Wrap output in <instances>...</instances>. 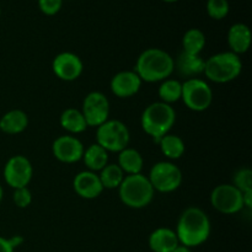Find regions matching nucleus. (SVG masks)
I'll return each instance as SVG.
<instances>
[{"instance_id": "27", "label": "nucleus", "mask_w": 252, "mask_h": 252, "mask_svg": "<svg viewBox=\"0 0 252 252\" xmlns=\"http://www.w3.org/2000/svg\"><path fill=\"white\" fill-rule=\"evenodd\" d=\"M229 6L228 0H208L207 1V12L209 17L214 20H223L228 16Z\"/></svg>"}, {"instance_id": "3", "label": "nucleus", "mask_w": 252, "mask_h": 252, "mask_svg": "<svg viewBox=\"0 0 252 252\" xmlns=\"http://www.w3.org/2000/svg\"><path fill=\"white\" fill-rule=\"evenodd\" d=\"M176 112L174 107L165 102H154L148 106L142 115V128L148 135L159 143L164 135L174 127Z\"/></svg>"}, {"instance_id": "33", "label": "nucleus", "mask_w": 252, "mask_h": 252, "mask_svg": "<svg viewBox=\"0 0 252 252\" xmlns=\"http://www.w3.org/2000/svg\"><path fill=\"white\" fill-rule=\"evenodd\" d=\"M9 241H10V244L12 245V248L15 249V248H17V246H20L22 243H24V238H22V236H20V235H16V236H14V238L9 239Z\"/></svg>"}, {"instance_id": "7", "label": "nucleus", "mask_w": 252, "mask_h": 252, "mask_svg": "<svg viewBox=\"0 0 252 252\" xmlns=\"http://www.w3.org/2000/svg\"><path fill=\"white\" fill-rule=\"evenodd\" d=\"M185 105L192 111L202 112L209 108L213 101V91L206 81L198 78L187 79L182 84V96Z\"/></svg>"}, {"instance_id": "22", "label": "nucleus", "mask_w": 252, "mask_h": 252, "mask_svg": "<svg viewBox=\"0 0 252 252\" xmlns=\"http://www.w3.org/2000/svg\"><path fill=\"white\" fill-rule=\"evenodd\" d=\"M61 126L68 132L78 134L85 132L88 125L81 111L75 108H68L61 115Z\"/></svg>"}, {"instance_id": "6", "label": "nucleus", "mask_w": 252, "mask_h": 252, "mask_svg": "<svg viewBox=\"0 0 252 252\" xmlns=\"http://www.w3.org/2000/svg\"><path fill=\"white\" fill-rule=\"evenodd\" d=\"M96 139H97L96 144L102 147L107 153H120L129 144V129L121 121L107 120L97 127Z\"/></svg>"}, {"instance_id": "17", "label": "nucleus", "mask_w": 252, "mask_h": 252, "mask_svg": "<svg viewBox=\"0 0 252 252\" xmlns=\"http://www.w3.org/2000/svg\"><path fill=\"white\" fill-rule=\"evenodd\" d=\"M180 245L176 233L169 228H159L149 236V248L154 252H171Z\"/></svg>"}, {"instance_id": "5", "label": "nucleus", "mask_w": 252, "mask_h": 252, "mask_svg": "<svg viewBox=\"0 0 252 252\" xmlns=\"http://www.w3.org/2000/svg\"><path fill=\"white\" fill-rule=\"evenodd\" d=\"M243 70V62L233 52H223L212 56L204 64V75L209 80L225 84L238 78Z\"/></svg>"}, {"instance_id": "16", "label": "nucleus", "mask_w": 252, "mask_h": 252, "mask_svg": "<svg viewBox=\"0 0 252 252\" xmlns=\"http://www.w3.org/2000/svg\"><path fill=\"white\" fill-rule=\"evenodd\" d=\"M251 30L245 24H235L229 29L228 43L231 52L235 54H243L249 51L251 46Z\"/></svg>"}, {"instance_id": "30", "label": "nucleus", "mask_w": 252, "mask_h": 252, "mask_svg": "<svg viewBox=\"0 0 252 252\" xmlns=\"http://www.w3.org/2000/svg\"><path fill=\"white\" fill-rule=\"evenodd\" d=\"M14 202L19 208H27L32 202V194L27 187L16 189L14 192Z\"/></svg>"}, {"instance_id": "29", "label": "nucleus", "mask_w": 252, "mask_h": 252, "mask_svg": "<svg viewBox=\"0 0 252 252\" xmlns=\"http://www.w3.org/2000/svg\"><path fill=\"white\" fill-rule=\"evenodd\" d=\"M63 5V0H38L39 10L47 16L58 14Z\"/></svg>"}, {"instance_id": "12", "label": "nucleus", "mask_w": 252, "mask_h": 252, "mask_svg": "<svg viewBox=\"0 0 252 252\" xmlns=\"http://www.w3.org/2000/svg\"><path fill=\"white\" fill-rule=\"evenodd\" d=\"M52 152L56 159L65 164H73L83 159L85 149L78 138L71 135H62L57 138L52 145Z\"/></svg>"}, {"instance_id": "34", "label": "nucleus", "mask_w": 252, "mask_h": 252, "mask_svg": "<svg viewBox=\"0 0 252 252\" xmlns=\"http://www.w3.org/2000/svg\"><path fill=\"white\" fill-rule=\"evenodd\" d=\"M171 252H191V250H189V248H186V246L179 245L174 251H171Z\"/></svg>"}, {"instance_id": "32", "label": "nucleus", "mask_w": 252, "mask_h": 252, "mask_svg": "<svg viewBox=\"0 0 252 252\" xmlns=\"http://www.w3.org/2000/svg\"><path fill=\"white\" fill-rule=\"evenodd\" d=\"M243 201H244V207H248L249 209L252 208V191L244 192Z\"/></svg>"}, {"instance_id": "37", "label": "nucleus", "mask_w": 252, "mask_h": 252, "mask_svg": "<svg viewBox=\"0 0 252 252\" xmlns=\"http://www.w3.org/2000/svg\"><path fill=\"white\" fill-rule=\"evenodd\" d=\"M0 15H1V9H0Z\"/></svg>"}, {"instance_id": "13", "label": "nucleus", "mask_w": 252, "mask_h": 252, "mask_svg": "<svg viewBox=\"0 0 252 252\" xmlns=\"http://www.w3.org/2000/svg\"><path fill=\"white\" fill-rule=\"evenodd\" d=\"M52 69L61 80L73 81L81 75L84 65L81 59L76 54L71 52H63L54 58Z\"/></svg>"}, {"instance_id": "26", "label": "nucleus", "mask_w": 252, "mask_h": 252, "mask_svg": "<svg viewBox=\"0 0 252 252\" xmlns=\"http://www.w3.org/2000/svg\"><path fill=\"white\" fill-rule=\"evenodd\" d=\"M158 94H159V97L161 98V102L167 103V105L174 103L176 101L181 100L182 84L179 80L166 79L160 85Z\"/></svg>"}, {"instance_id": "1", "label": "nucleus", "mask_w": 252, "mask_h": 252, "mask_svg": "<svg viewBox=\"0 0 252 252\" xmlns=\"http://www.w3.org/2000/svg\"><path fill=\"white\" fill-rule=\"evenodd\" d=\"M175 233L182 245L196 248L206 243L211 235V220L201 208L189 207L180 217Z\"/></svg>"}, {"instance_id": "36", "label": "nucleus", "mask_w": 252, "mask_h": 252, "mask_svg": "<svg viewBox=\"0 0 252 252\" xmlns=\"http://www.w3.org/2000/svg\"><path fill=\"white\" fill-rule=\"evenodd\" d=\"M1 199H2V189L1 186H0V202H1Z\"/></svg>"}, {"instance_id": "20", "label": "nucleus", "mask_w": 252, "mask_h": 252, "mask_svg": "<svg viewBox=\"0 0 252 252\" xmlns=\"http://www.w3.org/2000/svg\"><path fill=\"white\" fill-rule=\"evenodd\" d=\"M144 165L142 154L132 148H126L118 155V166L127 175L140 174Z\"/></svg>"}, {"instance_id": "24", "label": "nucleus", "mask_w": 252, "mask_h": 252, "mask_svg": "<svg viewBox=\"0 0 252 252\" xmlns=\"http://www.w3.org/2000/svg\"><path fill=\"white\" fill-rule=\"evenodd\" d=\"M184 52L189 54H201L206 46V34L199 29H189L182 38Z\"/></svg>"}, {"instance_id": "31", "label": "nucleus", "mask_w": 252, "mask_h": 252, "mask_svg": "<svg viewBox=\"0 0 252 252\" xmlns=\"http://www.w3.org/2000/svg\"><path fill=\"white\" fill-rule=\"evenodd\" d=\"M0 252H14V248L10 244L9 239H5L0 236Z\"/></svg>"}, {"instance_id": "23", "label": "nucleus", "mask_w": 252, "mask_h": 252, "mask_svg": "<svg viewBox=\"0 0 252 252\" xmlns=\"http://www.w3.org/2000/svg\"><path fill=\"white\" fill-rule=\"evenodd\" d=\"M160 149H161L162 154L166 158L172 160L180 159L184 155L186 147H185V142L175 134H166L159 140Z\"/></svg>"}, {"instance_id": "21", "label": "nucleus", "mask_w": 252, "mask_h": 252, "mask_svg": "<svg viewBox=\"0 0 252 252\" xmlns=\"http://www.w3.org/2000/svg\"><path fill=\"white\" fill-rule=\"evenodd\" d=\"M83 159L89 171H101L108 162V153L98 144H93L84 152Z\"/></svg>"}, {"instance_id": "4", "label": "nucleus", "mask_w": 252, "mask_h": 252, "mask_svg": "<svg viewBox=\"0 0 252 252\" xmlns=\"http://www.w3.org/2000/svg\"><path fill=\"white\" fill-rule=\"evenodd\" d=\"M120 198L129 208L140 209L149 206L154 191L149 179L142 174L127 175L120 185Z\"/></svg>"}, {"instance_id": "18", "label": "nucleus", "mask_w": 252, "mask_h": 252, "mask_svg": "<svg viewBox=\"0 0 252 252\" xmlns=\"http://www.w3.org/2000/svg\"><path fill=\"white\" fill-rule=\"evenodd\" d=\"M204 64H206V61L202 58L201 54H189L186 52H182L177 57V61L175 62V68L182 76L192 79L203 73Z\"/></svg>"}, {"instance_id": "8", "label": "nucleus", "mask_w": 252, "mask_h": 252, "mask_svg": "<svg viewBox=\"0 0 252 252\" xmlns=\"http://www.w3.org/2000/svg\"><path fill=\"white\" fill-rule=\"evenodd\" d=\"M182 177L179 166L169 161H160L152 167L148 179L153 189L162 193H170L181 186Z\"/></svg>"}, {"instance_id": "35", "label": "nucleus", "mask_w": 252, "mask_h": 252, "mask_svg": "<svg viewBox=\"0 0 252 252\" xmlns=\"http://www.w3.org/2000/svg\"><path fill=\"white\" fill-rule=\"evenodd\" d=\"M162 1H165V2H176V1H179V0H162Z\"/></svg>"}, {"instance_id": "9", "label": "nucleus", "mask_w": 252, "mask_h": 252, "mask_svg": "<svg viewBox=\"0 0 252 252\" xmlns=\"http://www.w3.org/2000/svg\"><path fill=\"white\" fill-rule=\"evenodd\" d=\"M211 203L223 214L239 213L244 208L243 192L239 191L234 185H219L212 191Z\"/></svg>"}, {"instance_id": "25", "label": "nucleus", "mask_w": 252, "mask_h": 252, "mask_svg": "<svg viewBox=\"0 0 252 252\" xmlns=\"http://www.w3.org/2000/svg\"><path fill=\"white\" fill-rule=\"evenodd\" d=\"M98 177H100L103 189H118L120 185L122 184L123 179H125V172L122 171V169L118 165L107 164L101 170V174L98 175Z\"/></svg>"}, {"instance_id": "10", "label": "nucleus", "mask_w": 252, "mask_h": 252, "mask_svg": "<svg viewBox=\"0 0 252 252\" xmlns=\"http://www.w3.org/2000/svg\"><path fill=\"white\" fill-rule=\"evenodd\" d=\"M81 113L84 115L88 127H98L108 120L110 102L102 93L93 91L84 100Z\"/></svg>"}, {"instance_id": "19", "label": "nucleus", "mask_w": 252, "mask_h": 252, "mask_svg": "<svg viewBox=\"0 0 252 252\" xmlns=\"http://www.w3.org/2000/svg\"><path fill=\"white\" fill-rule=\"evenodd\" d=\"M29 126V117L21 110H11L0 120V129L6 134H19Z\"/></svg>"}, {"instance_id": "28", "label": "nucleus", "mask_w": 252, "mask_h": 252, "mask_svg": "<svg viewBox=\"0 0 252 252\" xmlns=\"http://www.w3.org/2000/svg\"><path fill=\"white\" fill-rule=\"evenodd\" d=\"M234 186L241 191L248 192L252 191V171L248 167L245 169H240L236 171L235 176H234Z\"/></svg>"}, {"instance_id": "15", "label": "nucleus", "mask_w": 252, "mask_h": 252, "mask_svg": "<svg viewBox=\"0 0 252 252\" xmlns=\"http://www.w3.org/2000/svg\"><path fill=\"white\" fill-rule=\"evenodd\" d=\"M73 187L76 194L85 199L96 198L103 191V186L100 181V177L93 171L79 172L75 179H74Z\"/></svg>"}, {"instance_id": "11", "label": "nucleus", "mask_w": 252, "mask_h": 252, "mask_svg": "<svg viewBox=\"0 0 252 252\" xmlns=\"http://www.w3.org/2000/svg\"><path fill=\"white\" fill-rule=\"evenodd\" d=\"M33 169L24 155H15L7 160L6 165L4 167V179L6 184L14 189L27 187L32 179Z\"/></svg>"}, {"instance_id": "14", "label": "nucleus", "mask_w": 252, "mask_h": 252, "mask_svg": "<svg viewBox=\"0 0 252 252\" xmlns=\"http://www.w3.org/2000/svg\"><path fill=\"white\" fill-rule=\"evenodd\" d=\"M111 91L117 97L127 98L132 97L139 91L142 86V79L135 71L125 70L116 74L111 80Z\"/></svg>"}, {"instance_id": "2", "label": "nucleus", "mask_w": 252, "mask_h": 252, "mask_svg": "<svg viewBox=\"0 0 252 252\" xmlns=\"http://www.w3.org/2000/svg\"><path fill=\"white\" fill-rule=\"evenodd\" d=\"M175 61L167 52L160 48H148L138 57L135 73L142 81H164L174 73Z\"/></svg>"}]
</instances>
